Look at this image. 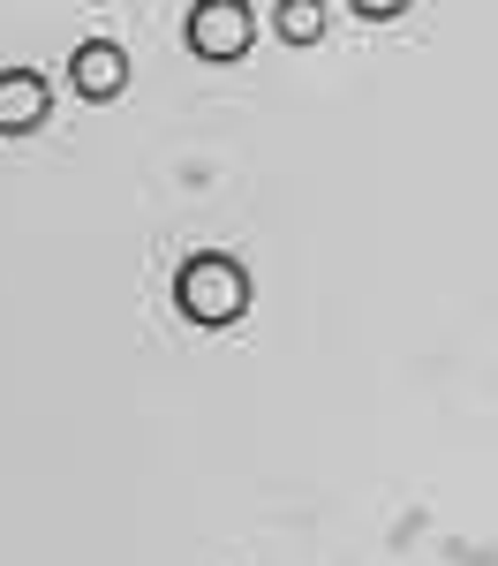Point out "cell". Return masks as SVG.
Wrapping results in <instances>:
<instances>
[{
	"label": "cell",
	"mask_w": 498,
	"mask_h": 566,
	"mask_svg": "<svg viewBox=\"0 0 498 566\" xmlns=\"http://www.w3.org/2000/svg\"><path fill=\"white\" fill-rule=\"evenodd\" d=\"M174 303L197 325H234L250 310V280H242V264H226V258H189L174 280Z\"/></svg>",
	"instance_id": "6da1fadb"
},
{
	"label": "cell",
	"mask_w": 498,
	"mask_h": 566,
	"mask_svg": "<svg viewBox=\"0 0 498 566\" xmlns=\"http://www.w3.org/2000/svg\"><path fill=\"white\" fill-rule=\"evenodd\" d=\"M250 0H197L189 8V53L197 61H242L250 53Z\"/></svg>",
	"instance_id": "7a4b0ae2"
},
{
	"label": "cell",
	"mask_w": 498,
	"mask_h": 566,
	"mask_svg": "<svg viewBox=\"0 0 498 566\" xmlns=\"http://www.w3.org/2000/svg\"><path fill=\"white\" fill-rule=\"evenodd\" d=\"M53 114V91L39 69H0V136H31Z\"/></svg>",
	"instance_id": "3957f363"
},
{
	"label": "cell",
	"mask_w": 498,
	"mask_h": 566,
	"mask_svg": "<svg viewBox=\"0 0 498 566\" xmlns=\"http://www.w3.org/2000/svg\"><path fill=\"white\" fill-rule=\"evenodd\" d=\"M121 84H129V53L114 39H91L84 53H76V91H84V98H114Z\"/></svg>",
	"instance_id": "277c9868"
},
{
	"label": "cell",
	"mask_w": 498,
	"mask_h": 566,
	"mask_svg": "<svg viewBox=\"0 0 498 566\" xmlns=\"http://www.w3.org/2000/svg\"><path fill=\"white\" fill-rule=\"evenodd\" d=\"M272 23H279V39H287V45H317V39H325V0H279Z\"/></svg>",
	"instance_id": "5b68a950"
},
{
	"label": "cell",
	"mask_w": 498,
	"mask_h": 566,
	"mask_svg": "<svg viewBox=\"0 0 498 566\" xmlns=\"http://www.w3.org/2000/svg\"><path fill=\"white\" fill-rule=\"evenodd\" d=\"M356 8H362V15H378V23H385V15H401L407 0H356Z\"/></svg>",
	"instance_id": "8992f818"
}]
</instances>
